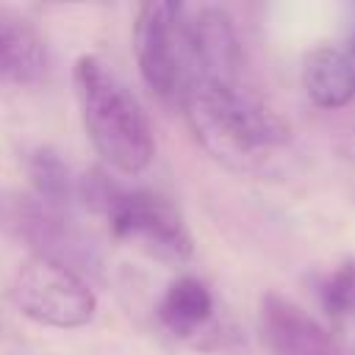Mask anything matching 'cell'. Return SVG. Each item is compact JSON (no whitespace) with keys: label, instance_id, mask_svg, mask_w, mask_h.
<instances>
[{"label":"cell","instance_id":"obj_1","mask_svg":"<svg viewBox=\"0 0 355 355\" xmlns=\"http://www.w3.org/2000/svg\"><path fill=\"white\" fill-rule=\"evenodd\" d=\"M180 103L200 147L230 169H255L288 141V125L241 80L197 78Z\"/></svg>","mask_w":355,"mask_h":355},{"label":"cell","instance_id":"obj_2","mask_svg":"<svg viewBox=\"0 0 355 355\" xmlns=\"http://www.w3.org/2000/svg\"><path fill=\"white\" fill-rule=\"evenodd\" d=\"M80 119L97 155L122 175H141L155 158L147 111L130 86L100 58L80 55L72 69Z\"/></svg>","mask_w":355,"mask_h":355},{"label":"cell","instance_id":"obj_3","mask_svg":"<svg viewBox=\"0 0 355 355\" xmlns=\"http://www.w3.org/2000/svg\"><path fill=\"white\" fill-rule=\"evenodd\" d=\"M133 53L144 83L158 97H183L194 80L189 50V8L175 0L141 3L133 22Z\"/></svg>","mask_w":355,"mask_h":355},{"label":"cell","instance_id":"obj_4","mask_svg":"<svg viewBox=\"0 0 355 355\" xmlns=\"http://www.w3.org/2000/svg\"><path fill=\"white\" fill-rule=\"evenodd\" d=\"M11 297L31 322L55 330L83 327L97 311V297L83 275L44 255H31L19 266Z\"/></svg>","mask_w":355,"mask_h":355},{"label":"cell","instance_id":"obj_5","mask_svg":"<svg viewBox=\"0 0 355 355\" xmlns=\"http://www.w3.org/2000/svg\"><path fill=\"white\" fill-rule=\"evenodd\" d=\"M105 219L114 239L130 241L169 266H183L194 252V239L180 208L153 189H119Z\"/></svg>","mask_w":355,"mask_h":355},{"label":"cell","instance_id":"obj_6","mask_svg":"<svg viewBox=\"0 0 355 355\" xmlns=\"http://www.w3.org/2000/svg\"><path fill=\"white\" fill-rule=\"evenodd\" d=\"M8 225L33 247V255L53 258L75 272L100 266L94 241L86 239L61 211L42 205L36 197H17L8 208Z\"/></svg>","mask_w":355,"mask_h":355},{"label":"cell","instance_id":"obj_7","mask_svg":"<svg viewBox=\"0 0 355 355\" xmlns=\"http://www.w3.org/2000/svg\"><path fill=\"white\" fill-rule=\"evenodd\" d=\"M258 330L272 355H355L319 319L275 291L261 297Z\"/></svg>","mask_w":355,"mask_h":355},{"label":"cell","instance_id":"obj_8","mask_svg":"<svg viewBox=\"0 0 355 355\" xmlns=\"http://www.w3.org/2000/svg\"><path fill=\"white\" fill-rule=\"evenodd\" d=\"M189 50L194 80H222L239 83L241 80V44L230 17L222 8L205 6L189 14Z\"/></svg>","mask_w":355,"mask_h":355},{"label":"cell","instance_id":"obj_9","mask_svg":"<svg viewBox=\"0 0 355 355\" xmlns=\"http://www.w3.org/2000/svg\"><path fill=\"white\" fill-rule=\"evenodd\" d=\"M50 50L42 31L17 8L0 6V86H31L47 75Z\"/></svg>","mask_w":355,"mask_h":355},{"label":"cell","instance_id":"obj_10","mask_svg":"<svg viewBox=\"0 0 355 355\" xmlns=\"http://www.w3.org/2000/svg\"><path fill=\"white\" fill-rule=\"evenodd\" d=\"M155 313L172 336L200 344V336H211L208 330L214 322V294L200 277L180 275L166 286Z\"/></svg>","mask_w":355,"mask_h":355},{"label":"cell","instance_id":"obj_11","mask_svg":"<svg viewBox=\"0 0 355 355\" xmlns=\"http://www.w3.org/2000/svg\"><path fill=\"white\" fill-rule=\"evenodd\" d=\"M302 86L316 108H344L355 100V61L344 50L316 47L302 61Z\"/></svg>","mask_w":355,"mask_h":355},{"label":"cell","instance_id":"obj_12","mask_svg":"<svg viewBox=\"0 0 355 355\" xmlns=\"http://www.w3.org/2000/svg\"><path fill=\"white\" fill-rule=\"evenodd\" d=\"M28 175L36 189V200L42 205L55 208V211H64L69 205L75 183H72V172H69L67 161L55 150H50V147L33 150L28 158Z\"/></svg>","mask_w":355,"mask_h":355},{"label":"cell","instance_id":"obj_13","mask_svg":"<svg viewBox=\"0 0 355 355\" xmlns=\"http://www.w3.org/2000/svg\"><path fill=\"white\" fill-rule=\"evenodd\" d=\"M319 300L324 311L336 319L355 316V261L341 263L333 275H327L319 286Z\"/></svg>","mask_w":355,"mask_h":355},{"label":"cell","instance_id":"obj_14","mask_svg":"<svg viewBox=\"0 0 355 355\" xmlns=\"http://www.w3.org/2000/svg\"><path fill=\"white\" fill-rule=\"evenodd\" d=\"M119 183L116 180H111V175L105 172V169H100V166H94V169H89V172H83L80 178H78V183H75V191H78V197L83 200V205L92 211V214H108V208H111V202H114V197L119 194Z\"/></svg>","mask_w":355,"mask_h":355},{"label":"cell","instance_id":"obj_15","mask_svg":"<svg viewBox=\"0 0 355 355\" xmlns=\"http://www.w3.org/2000/svg\"><path fill=\"white\" fill-rule=\"evenodd\" d=\"M347 55L355 61V31H352V36H349V50H347Z\"/></svg>","mask_w":355,"mask_h":355}]
</instances>
